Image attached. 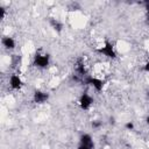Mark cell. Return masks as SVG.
Returning a JSON list of instances; mask_svg holds the SVG:
<instances>
[{"mask_svg": "<svg viewBox=\"0 0 149 149\" xmlns=\"http://www.w3.org/2000/svg\"><path fill=\"white\" fill-rule=\"evenodd\" d=\"M81 81L85 85L92 87L97 92H101L104 90V87H105V84H106L105 80H102V79H100L98 77H94V76H90V74H87L86 77H84L81 79Z\"/></svg>", "mask_w": 149, "mask_h": 149, "instance_id": "obj_1", "label": "cell"}, {"mask_svg": "<svg viewBox=\"0 0 149 149\" xmlns=\"http://www.w3.org/2000/svg\"><path fill=\"white\" fill-rule=\"evenodd\" d=\"M97 52L106 58H109V59H115L118 57L115 48H114L113 43H111L109 41H105V43L97 49Z\"/></svg>", "mask_w": 149, "mask_h": 149, "instance_id": "obj_2", "label": "cell"}, {"mask_svg": "<svg viewBox=\"0 0 149 149\" xmlns=\"http://www.w3.org/2000/svg\"><path fill=\"white\" fill-rule=\"evenodd\" d=\"M33 65L37 69H47L50 65V56L49 54L36 52L33 58Z\"/></svg>", "mask_w": 149, "mask_h": 149, "instance_id": "obj_3", "label": "cell"}, {"mask_svg": "<svg viewBox=\"0 0 149 149\" xmlns=\"http://www.w3.org/2000/svg\"><path fill=\"white\" fill-rule=\"evenodd\" d=\"M93 102H94L93 97L90 95L87 92L81 93L80 97L78 98V106H79V108L83 109V111H88V109L92 107Z\"/></svg>", "mask_w": 149, "mask_h": 149, "instance_id": "obj_4", "label": "cell"}, {"mask_svg": "<svg viewBox=\"0 0 149 149\" xmlns=\"http://www.w3.org/2000/svg\"><path fill=\"white\" fill-rule=\"evenodd\" d=\"M49 98H50L49 93L45 91H42V90H35L33 93V101L37 105L45 104L49 100Z\"/></svg>", "mask_w": 149, "mask_h": 149, "instance_id": "obj_5", "label": "cell"}, {"mask_svg": "<svg viewBox=\"0 0 149 149\" xmlns=\"http://www.w3.org/2000/svg\"><path fill=\"white\" fill-rule=\"evenodd\" d=\"M8 85L13 91H19L22 88L23 81L17 73H13V74H10V77L8 79Z\"/></svg>", "mask_w": 149, "mask_h": 149, "instance_id": "obj_6", "label": "cell"}, {"mask_svg": "<svg viewBox=\"0 0 149 149\" xmlns=\"http://www.w3.org/2000/svg\"><path fill=\"white\" fill-rule=\"evenodd\" d=\"M74 71H76V74L78 77H80L81 79L84 77L87 76V72H86V68H85V63L81 58H78L77 62H76V65H74Z\"/></svg>", "mask_w": 149, "mask_h": 149, "instance_id": "obj_7", "label": "cell"}, {"mask_svg": "<svg viewBox=\"0 0 149 149\" xmlns=\"http://www.w3.org/2000/svg\"><path fill=\"white\" fill-rule=\"evenodd\" d=\"M79 144H84V146L90 147L91 149H94V141H93V137H92V135L88 134V133H83V134L79 136Z\"/></svg>", "mask_w": 149, "mask_h": 149, "instance_id": "obj_8", "label": "cell"}, {"mask_svg": "<svg viewBox=\"0 0 149 149\" xmlns=\"http://www.w3.org/2000/svg\"><path fill=\"white\" fill-rule=\"evenodd\" d=\"M1 44L6 50H9V51H12V50H14L16 48V42L10 36H3L1 38Z\"/></svg>", "mask_w": 149, "mask_h": 149, "instance_id": "obj_9", "label": "cell"}, {"mask_svg": "<svg viewBox=\"0 0 149 149\" xmlns=\"http://www.w3.org/2000/svg\"><path fill=\"white\" fill-rule=\"evenodd\" d=\"M49 24H50V27L56 31V33H61L62 30H63V28H64V26H63V23L58 20V19H55V17H49Z\"/></svg>", "mask_w": 149, "mask_h": 149, "instance_id": "obj_10", "label": "cell"}, {"mask_svg": "<svg viewBox=\"0 0 149 149\" xmlns=\"http://www.w3.org/2000/svg\"><path fill=\"white\" fill-rule=\"evenodd\" d=\"M101 126H102V123H101V121H99V120H93V121L91 122V127H92L93 129H99Z\"/></svg>", "mask_w": 149, "mask_h": 149, "instance_id": "obj_11", "label": "cell"}, {"mask_svg": "<svg viewBox=\"0 0 149 149\" xmlns=\"http://www.w3.org/2000/svg\"><path fill=\"white\" fill-rule=\"evenodd\" d=\"M125 128H126L127 130H134V128H135V125H134V122H132V121H128V122H126V123H125Z\"/></svg>", "mask_w": 149, "mask_h": 149, "instance_id": "obj_12", "label": "cell"}, {"mask_svg": "<svg viewBox=\"0 0 149 149\" xmlns=\"http://www.w3.org/2000/svg\"><path fill=\"white\" fill-rule=\"evenodd\" d=\"M5 16H6V8L2 7V6H0V19L3 20Z\"/></svg>", "mask_w": 149, "mask_h": 149, "instance_id": "obj_13", "label": "cell"}, {"mask_svg": "<svg viewBox=\"0 0 149 149\" xmlns=\"http://www.w3.org/2000/svg\"><path fill=\"white\" fill-rule=\"evenodd\" d=\"M143 71H144L146 73H149V61H147V62L144 63V65H143Z\"/></svg>", "mask_w": 149, "mask_h": 149, "instance_id": "obj_14", "label": "cell"}, {"mask_svg": "<svg viewBox=\"0 0 149 149\" xmlns=\"http://www.w3.org/2000/svg\"><path fill=\"white\" fill-rule=\"evenodd\" d=\"M143 5H144V9H146V13H149V0L144 1V2H143Z\"/></svg>", "mask_w": 149, "mask_h": 149, "instance_id": "obj_15", "label": "cell"}, {"mask_svg": "<svg viewBox=\"0 0 149 149\" xmlns=\"http://www.w3.org/2000/svg\"><path fill=\"white\" fill-rule=\"evenodd\" d=\"M77 149H91V148H90V147H87V146H84V144H79V143H78Z\"/></svg>", "mask_w": 149, "mask_h": 149, "instance_id": "obj_16", "label": "cell"}, {"mask_svg": "<svg viewBox=\"0 0 149 149\" xmlns=\"http://www.w3.org/2000/svg\"><path fill=\"white\" fill-rule=\"evenodd\" d=\"M146 23L149 26V13H147V15H146Z\"/></svg>", "mask_w": 149, "mask_h": 149, "instance_id": "obj_17", "label": "cell"}, {"mask_svg": "<svg viewBox=\"0 0 149 149\" xmlns=\"http://www.w3.org/2000/svg\"><path fill=\"white\" fill-rule=\"evenodd\" d=\"M146 122H147V125L149 126V115H147V118H146Z\"/></svg>", "mask_w": 149, "mask_h": 149, "instance_id": "obj_18", "label": "cell"}, {"mask_svg": "<svg viewBox=\"0 0 149 149\" xmlns=\"http://www.w3.org/2000/svg\"><path fill=\"white\" fill-rule=\"evenodd\" d=\"M147 95H148V98H149V90H148V94H147Z\"/></svg>", "mask_w": 149, "mask_h": 149, "instance_id": "obj_19", "label": "cell"}]
</instances>
